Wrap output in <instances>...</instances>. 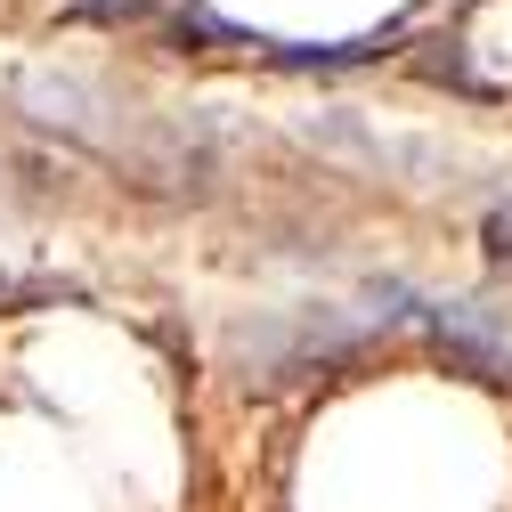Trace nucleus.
<instances>
[{
	"mask_svg": "<svg viewBox=\"0 0 512 512\" xmlns=\"http://www.w3.org/2000/svg\"><path fill=\"white\" fill-rule=\"evenodd\" d=\"M431 342L456 374H480V382H504L512 391V326L488 309V301H439L431 309Z\"/></svg>",
	"mask_w": 512,
	"mask_h": 512,
	"instance_id": "1",
	"label": "nucleus"
},
{
	"mask_svg": "<svg viewBox=\"0 0 512 512\" xmlns=\"http://www.w3.org/2000/svg\"><path fill=\"white\" fill-rule=\"evenodd\" d=\"M480 236H488V252H496V261H512V212H504V204L480 220Z\"/></svg>",
	"mask_w": 512,
	"mask_h": 512,
	"instance_id": "2",
	"label": "nucleus"
},
{
	"mask_svg": "<svg viewBox=\"0 0 512 512\" xmlns=\"http://www.w3.org/2000/svg\"><path fill=\"white\" fill-rule=\"evenodd\" d=\"M139 9H147V0H90V17H98V25H114V17H139Z\"/></svg>",
	"mask_w": 512,
	"mask_h": 512,
	"instance_id": "3",
	"label": "nucleus"
}]
</instances>
